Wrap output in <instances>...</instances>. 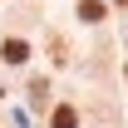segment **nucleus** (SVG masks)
Here are the masks:
<instances>
[{
  "mask_svg": "<svg viewBox=\"0 0 128 128\" xmlns=\"http://www.w3.org/2000/svg\"><path fill=\"white\" fill-rule=\"evenodd\" d=\"M0 54H5L10 64H25V59H30V44H25V40H5V49H0Z\"/></svg>",
  "mask_w": 128,
  "mask_h": 128,
  "instance_id": "nucleus-1",
  "label": "nucleus"
},
{
  "mask_svg": "<svg viewBox=\"0 0 128 128\" xmlns=\"http://www.w3.org/2000/svg\"><path fill=\"white\" fill-rule=\"evenodd\" d=\"M74 123H79L74 108H54V118H49V128H74Z\"/></svg>",
  "mask_w": 128,
  "mask_h": 128,
  "instance_id": "nucleus-2",
  "label": "nucleus"
},
{
  "mask_svg": "<svg viewBox=\"0 0 128 128\" xmlns=\"http://www.w3.org/2000/svg\"><path fill=\"white\" fill-rule=\"evenodd\" d=\"M79 15H84V20H104V5H98V0H84Z\"/></svg>",
  "mask_w": 128,
  "mask_h": 128,
  "instance_id": "nucleus-3",
  "label": "nucleus"
}]
</instances>
